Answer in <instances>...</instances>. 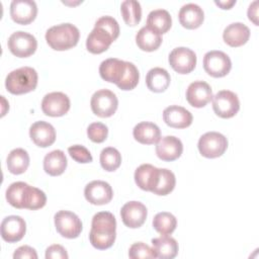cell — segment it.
Segmentation results:
<instances>
[{
  "instance_id": "1",
  "label": "cell",
  "mask_w": 259,
  "mask_h": 259,
  "mask_svg": "<svg viewBox=\"0 0 259 259\" xmlns=\"http://www.w3.org/2000/svg\"><path fill=\"white\" fill-rule=\"evenodd\" d=\"M119 35V25L111 16H102L95 22L94 28L87 36L86 48L91 54L105 52Z\"/></svg>"
},
{
  "instance_id": "2",
  "label": "cell",
  "mask_w": 259,
  "mask_h": 259,
  "mask_svg": "<svg viewBox=\"0 0 259 259\" xmlns=\"http://www.w3.org/2000/svg\"><path fill=\"white\" fill-rule=\"evenodd\" d=\"M116 238V220L109 211H100L94 214L89 233L91 245L98 250L110 248Z\"/></svg>"
},
{
  "instance_id": "3",
  "label": "cell",
  "mask_w": 259,
  "mask_h": 259,
  "mask_svg": "<svg viewBox=\"0 0 259 259\" xmlns=\"http://www.w3.org/2000/svg\"><path fill=\"white\" fill-rule=\"evenodd\" d=\"M79 38L80 31L72 23L54 25L46 32V40L55 51H66L72 49L78 44Z\"/></svg>"
},
{
  "instance_id": "4",
  "label": "cell",
  "mask_w": 259,
  "mask_h": 259,
  "mask_svg": "<svg viewBox=\"0 0 259 259\" xmlns=\"http://www.w3.org/2000/svg\"><path fill=\"white\" fill-rule=\"evenodd\" d=\"M38 76L31 67H21L11 71L5 79L6 89L15 95L33 91L37 85Z\"/></svg>"
},
{
  "instance_id": "5",
  "label": "cell",
  "mask_w": 259,
  "mask_h": 259,
  "mask_svg": "<svg viewBox=\"0 0 259 259\" xmlns=\"http://www.w3.org/2000/svg\"><path fill=\"white\" fill-rule=\"evenodd\" d=\"M199 153L205 158L221 157L228 148L227 138L218 132H207L202 135L197 144Z\"/></svg>"
},
{
  "instance_id": "6",
  "label": "cell",
  "mask_w": 259,
  "mask_h": 259,
  "mask_svg": "<svg viewBox=\"0 0 259 259\" xmlns=\"http://www.w3.org/2000/svg\"><path fill=\"white\" fill-rule=\"evenodd\" d=\"M93 113L99 117L113 115L118 106L116 95L108 89H100L94 92L90 101Z\"/></svg>"
},
{
  "instance_id": "7",
  "label": "cell",
  "mask_w": 259,
  "mask_h": 259,
  "mask_svg": "<svg viewBox=\"0 0 259 259\" xmlns=\"http://www.w3.org/2000/svg\"><path fill=\"white\" fill-rule=\"evenodd\" d=\"M57 232L67 239H75L82 232V222L79 217L69 210H59L54 217Z\"/></svg>"
},
{
  "instance_id": "8",
  "label": "cell",
  "mask_w": 259,
  "mask_h": 259,
  "mask_svg": "<svg viewBox=\"0 0 259 259\" xmlns=\"http://www.w3.org/2000/svg\"><path fill=\"white\" fill-rule=\"evenodd\" d=\"M212 109L222 118H230L240 109V101L236 93L230 90H221L212 96Z\"/></svg>"
},
{
  "instance_id": "9",
  "label": "cell",
  "mask_w": 259,
  "mask_h": 259,
  "mask_svg": "<svg viewBox=\"0 0 259 259\" xmlns=\"http://www.w3.org/2000/svg\"><path fill=\"white\" fill-rule=\"evenodd\" d=\"M9 51L18 58H27L34 54L37 48L36 38L25 31L13 32L7 41Z\"/></svg>"
},
{
  "instance_id": "10",
  "label": "cell",
  "mask_w": 259,
  "mask_h": 259,
  "mask_svg": "<svg viewBox=\"0 0 259 259\" xmlns=\"http://www.w3.org/2000/svg\"><path fill=\"white\" fill-rule=\"evenodd\" d=\"M203 68L209 76L221 78L231 71L232 61L222 51H209L203 57Z\"/></svg>"
},
{
  "instance_id": "11",
  "label": "cell",
  "mask_w": 259,
  "mask_h": 259,
  "mask_svg": "<svg viewBox=\"0 0 259 259\" xmlns=\"http://www.w3.org/2000/svg\"><path fill=\"white\" fill-rule=\"evenodd\" d=\"M169 64L172 69L179 74H188L196 66L195 53L185 47L175 48L169 55Z\"/></svg>"
},
{
  "instance_id": "12",
  "label": "cell",
  "mask_w": 259,
  "mask_h": 259,
  "mask_svg": "<svg viewBox=\"0 0 259 259\" xmlns=\"http://www.w3.org/2000/svg\"><path fill=\"white\" fill-rule=\"evenodd\" d=\"M70 109V99L63 92H51L41 101V110L46 115L57 117L65 115Z\"/></svg>"
},
{
  "instance_id": "13",
  "label": "cell",
  "mask_w": 259,
  "mask_h": 259,
  "mask_svg": "<svg viewBox=\"0 0 259 259\" xmlns=\"http://www.w3.org/2000/svg\"><path fill=\"white\" fill-rule=\"evenodd\" d=\"M84 195L88 202L95 205H103L112 199L111 186L102 180H94L88 183L84 189Z\"/></svg>"
},
{
  "instance_id": "14",
  "label": "cell",
  "mask_w": 259,
  "mask_h": 259,
  "mask_svg": "<svg viewBox=\"0 0 259 259\" xmlns=\"http://www.w3.org/2000/svg\"><path fill=\"white\" fill-rule=\"evenodd\" d=\"M147 215L148 210L145 204L136 200L126 202L120 210L122 223L131 229L140 228L145 223Z\"/></svg>"
},
{
  "instance_id": "15",
  "label": "cell",
  "mask_w": 259,
  "mask_h": 259,
  "mask_svg": "<svg viewBox=\"0 0 259 259\" xmlns=\"http://www.w3.org/2000/svg\"><path fill=\"white\" fill-rule=\"evenodd\" d=\"M37 14L36 3L32 0H13L10 4V15L18 24H29Z\"/></svg>"
},
{
  "instance_id": "16",
  "label": "cell",
  "mask_w": 259,
  "mask_h": 259,
  "mask_svg": "<svg viewBox=\"0 0 259 259\" xmlns=\"http://www.w3.org/2000/svg\"><path fill=\"white\" fill-rule=\"evenodd\" d=\"M26 232L25 221L19 215H8L1 223V237L8 243L20 241Z\"/></svg>"
},
{
  "instance_id": "17",
  "label": "cell",
  "mask_w": 259,
  "mask_h": 259,
  "mask_svg": "<svg viewBox=\"0 0 259 259\" xmlns=\"http://www.w3.org/2000/svg\"><path fill=\"white\" fill-rule=\"evenodd\" d=\"M212 99L210 86L204 81H194L189 84L186 90V100L196 108L204 107Z\"/></svg>"
},
{
  "instance_id": "18",
  "label": "cell",
  "mask_w": 259,
  "mask_h": 259,
  "mask_svg": "<svg viewBox=\"0 0 259 259\" xmlns=\"http://www.w3.org/2000/svg\"><path fill=\"white\" fill-rule=\"evenodd\" d=\"M183 152L182 142L174 136L160 138L156 146V154L159 159L167 162L178 159Z\"/></svg>"
},
{
  "instance_id": "19",
  "label": "cell",
  "mask_w": 259,
  "mask_h": 259,
  "mask_svg": "<svg viewBox=\"0 0 259 259\" xmlns=\"http://www.w3.org/2000/svg\"><path fill=\"white\" fill-rule=\"evenodd\" d=\"M126 71V62L110 58L101 62L99 66L100 77L110 83L116 84V86L121 82Z\"/></svg>"
},
{
  "instance_id": "20",
  "label": "cell",
  "mask_w": 259,
  "mask_h": 259,
  "mask_svg": "<svg viewBox=\"0 0 259 259\" xmlns=\"http://www.w3.org/2000/svg\"><path fill=\"white\" fill-rule=\"evenodd\" d=\"M31 141L40 148L52 146L56 141V131L54 126L44 120L35 121L29 128Z\"/></svg>"
},
{
  "instance_id": "21",
  "label": "cell",
  "mask_w": 259,
  "mask_h": 259,
  "mask_svg": "<svg viewBox=\"0 0 259 259\" xmlns=\"http://www.w3.org/2000/svg\"><path fill=\"white\" fill-rule=\"evenodd\" d=\"M159 176L160 168L151 164H142L135 171V181L145 191L153 192L159 182Z\"/></svg>"
},
{
  "instance_id": "22",
  "label": "cell",
  "mask_w": 259,
  "mask_h": 259,
  "mask_svg": "<svg viewBox=\"0 0 259 259\" xmlns=\"http://www.w3.org/2000/svg\"><path fill=\"white\" fill-rule=\"evenodd\" d=\"M165 123L175 128H185L192 123V114L186 108L179 105H170L163 111Z\"/></svg>"
},
{
  "instance_id": "23",
  "label": "cell",
  "mask_w": 259,
  "mask_h": 259,
  "mask_svg": "<svg viewBox=\"0 0 259 259\" xmlns=\"http://www.w3.org/2000/svg\"><path fill=\"white\" fill-rule=\"evenodd\" d=\"M180 24L187 29H195L199 27L204 19L202 8L194 3H187L183 5L178 13Z\"/></svg>"
},
{
  "instance_id": "24",
  "label": "cell",
  "mask_w": 259,
  "mask_h": 259,
  "mask_svg": "<svg viewBox=\"0 0 259 259\" xmlns=\"http://www.w3.org/2000/svg\"><path fill=\"white\" fill-rule=\"evenodd\" d=\"M250 37V29L242 22L229 24L223 32V38L227 45L233 48L245 45Z\"/></svg>"
},
{
  "instance_id": "25",
  "label": "cell",
  "mask_w": 259,
  "mask_h": 259,
  "mask_svg": "<svg viewBox=\"0 0 259 259\" xmlns=\"http://www.w3.org/2000/svg\"><path fill=\"white\" fill-rule=\"evenodd\" d=\"M133 136L136 141L144 145H152L157 143L161 138L159 126L150 121L139 122L133 130Z\"/></svg>"
},
{
  "instance_id": "26",
  "label": "cell",
  "mask_w": 259,
  "mask_h": 259,
  "mask_svg": "<svg viewBox=\"0 0 259 259\" xmlns=\"http://www.w3.org/2000/svg\"><path fill=\"white\" fill-rule=\"evenodd\" d=\"M152 245L156 258L160 259H172L176 257L179 249L177 241L168 235L154 238L152 240Z\"/></svg>"
},
{
  "instance_id": "27",
  "label": "cell",
  "mask_w": 259,
  "mask_h": 259,
  "mask_svg": "<svg viewBox=\"0 0 259 259\" xmlns=\"http://www.w3.org/2000/svg\"><path fill=\"white\" fill-rule=\"evenodd\" d=\"M67 158L62 150H54L44 158V170L51 176H59L67 168Z\"/></svg>"
},
{
  "instance_id": "28",
  "label": "cell",
  "mask_w": 259,
  "mask_h": 259,
  "mask_svg": "<svg viewBox=\"0 0 259 259\" xmlns=\"http://www.w3.org/2000/svg\"><path fill=\"white\" fill-rule=\"evenodd\" d=\"M137 46L145 52H154L162 44V36L149 26H143L136 35Z\"/></svg>"
},
{
  "instance_id": "29",
  "label": "cell",
  "mask_w": 259,
  "mask_h": 259,
  "mask_svg": "<svg viewBox=\"0 0 259 259\" xmlns=\"http://www.w3.org/2000/svg\"><path fill=\"white\" fill-rule=\"evenodd\" d=\"M170 75L169 73L160 67L151 69L146 76L147 87L156 93L164 92L170 85Z\"/></svg>"
},
{
  "instance_id": "30",
  "label": "cell",
  "mask_w": 259,
  "mask_h": 259,
  "mask_svg": "<svg viewBox=\"0 0 259 259\" xmlns=\"http://www.w3.org/2000/svg\"><path fill=\"white\" fill-rule=\"evenodd\" d=\"M46 203H47V196L45 192L26 183L22 193V197H21V208L35 210L44 207Z\"/></svg>"
},
{
  "instance_id": "31",
  "label": "cell",
  "mask_w": 259,
  "mask_h": 259,
  "mask_svg": "<svg viewBox=\"0 0 259 259\" xmlns=\"http://www.w3.org/2000/svg\"><path fill=\"white\" fill-rule=\"evenodd\" d=\"M172 25L170 13L165 9H156L149 13L147 17V26L160 34L166 33Z\"/></svg>"
},
{
  "instance_id": "32",
  "label": "cell",
  "mask_w": 259,
  "mask_h": 259,
  "mask_svg": "<svg viewBox=\"0 0 259 259\" xmlns=\"http://www.w3.org/2000/svg\"><path fill=\"white\" fill-rule=\"evenodd\" d=\"M29 165L28 153L21 148L13 149L7 156V168L12 174L24 173Z\"/></svg>"
},
{
  "instance_id": "33",
  "label": "cell",
  "mask_w": 259,
  "mask_h": 259,
  "mask_svg": "<svg viewBox=\"0 0 259 259\" xmlns=\"http://www.w3.org/2000/svg\"><path fill=\"white\" fill-rule=\"evenodd\" d=\"M120 11L124 22L128 26H135L141 21L142 7L140 2L135 0H125L120 5Z\"/></svg>"
},
{
  "instance_id": "34",
  "label": "cell",
  "mask_w": 259,
  "mask_h": 259,
  "mask_svg": "<svg viewBox=\"0 0 259 259\" xmlns=\"http://www.w3.org/2000/svg\"><path fill=\"white\" fill-rule=\"evenodd\" d=\"M177 226L176 218L167 211L158 212L153 219V228L161 235H171Z\"/></svg>"
},
{
  "instance_id": "35",
  "label": "cell",
  "mask_w": 259,
  "mask_h": 259,
  "mask_svg": "<svg viewBox=\"0 0 259 259\" xmlns=\"http://www.w3.org/2000/svg\"><path fill=\"white\" fill-rule=\"evenodd\" d=\"M100 165L101 167L108 172L116 170L121 164V155L113 147H107L103 149L100 153Z\"/></svg>"
},
{
  "instance_id": "36",
  "label": "cell",
  "mask_w": 259,
  "mask_h": 259,
  "mask_svg": "<svg viewBox=\"0 0 259 259\" xmlns=\"http://www.w3.org/2000/svg\"><path fill=\"white\" fill-rule=\"evenodd\" d=\"M175 184L176 178L174 173L168 169L160 168L159 182L156 188L153 190V193L157 195H167L174 189Z\"/></svg>"
},
{
  "instance_id": "37",
  "label": "cell",
  "mask_w": 259,
  "mask_h": 259,
  "mask_svg": "<svg viewBox=\"0 0 259 259\" xmlns=\"http://www.w3.org/2000/svg\"><path fill=\"white\" fill-rule=\"evenodd\" d=\"M140 73L136 65L131 62H126V71L121 80V82L117 85V87L121 90H133L139 83Z\"/></svg>"
},
{
  "instance_id": "38",
  "label": "cell",
  "mask_w": 259,
  "mask_h": 259,
  "mask_svg": "<svg viewBox=\"0 0 259 259\" xmlns=\"http://www.w3.org/2000/svg\"><path fill=\"white\" fill-rule=\"evenodd\" d=\"M26 183L17 181L11 183L6 190V199L10 205L16 208H21V197Z\"/></svg>"
},
{
  "instance_id": "39",
  "label": "cell",
  "mask_w": 259,
  "mask_h": 259,
  "mask_svg": "<svg viewBox=\"0 0 259 259\" xmlns=\"http://www.w3.org/2000/svg\"><path fill=\"white\" fill-rule=\"evenodd\" d=\"M108 135L107 126L102 122H92L87 127V136L94 143H102Z\"/></svg>"
},
{
  "instance_id": "40",
  "label": "cell",
  "mask_w": 259,
  "mask_h": 259,
  "mask_svg": "<svg viewBox=\"0 0 259 259\" xmlns=\"http://www.w3.org/2000/svg\"><path fill=\"white\" fill-rule=\"evenodd\" d=\"M128 257L132 259H140V258H156L153 248L149 245L138 242L131 246L128 250Z\"/></svg>"
},
{
  "instance_id": "41",
  "label": "cell",
  "mask_w": 259,
  "mask_h": 259,
  "mask_svg": "<svg viewBox=\"0 0 259 259\" xmlns=\"http://www.w3.org/2000/svg\"><path fill=\"white\" fill-rule=\"evenodd\" d=\"M68 152L72 159L78 163H90L93 160L89 150L81 145H74L69 147Z\"/></svg>"
},
{
  "instance_id": "42",
  "label": "cell",
  "mask_w": 259,
  "mask_h": 259,
  "mask_svg": "<svg viewBox=\"0 0 259 259\" xmlns=\"http://www.w3.org/2000/svg\"><path fill=\"white\" fill-rule=\"evenodd\" d=\"M68 253L66 249L58 244L50 246L46 250V258L47 259H68Z\"/></svg>"
},
{
  "instance_id": "43",
  "label": "cell",
  "mask_w": 259,
  "mask_h": 259,
  "mask_svg": "<svg viewBox=\"0 0 259 259\" xmlns=\"http://www.w3.org/2000/svg\"><path fill=\"white\" fill-rule=\"evenodd\" d=\"M14 259H37L36 251L27 245L17 248L13 254Z\"/></svg>"
},
{
  "instance_id": "44",
  "label": "cell",
  "mask_w": 259,
  "mask_h": 259,
  "mask_svg": "<svg viewBox=\"0 0 259 259\" xmlns=\"http://www.w3.org/2000/svg\"><path fill=\"white\" fill-rule=\"evenodd\" d=\"M248 17L255 24L258 25V1H254L248 8Z\"/></svg>"
},
{
  "instance_id": "45",
  "label": "cell",
  "mask_w": 259,
  "mask_h": 259,
  "mask_svg": "<svg viewBox=\"0 0 259 259\" xmlns=\"http://www.w3.org/2000/svg\"><path fill=\"white\" fill-rule=\"evenodd\" d=\"M214 3L220 6L222 9H230L233 5L236 4V0H227V1H214Z\"/></svg>"
}]
</instances>
